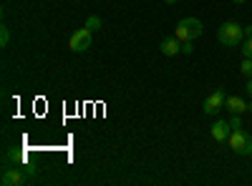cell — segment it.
I'll return each instance as SVG.
<instances>
[{
	"instance_id": "cell-4",
	"label": "cell",
	"mask_w": 252,
	"mask_h": 186,
	"mask_svg": "<svg viewBox=\"0 0 252 186\" xmlns=\"http://www.w3.org/2000/svg\"><path fill=\"white\" fill-rule=\"evenodd\" d=\"M91 38H94V33L83 26V28H78L73 35H71V40H68V48L73 51V53H83V51H89L91 48Z\"/></svg>"
},
{
	"instance_id": "cell-17",
	"label": "cell",
	"mask_w": 252,
	"mask_h": 186,
	"mask_svg": "<svg viewBox=\"0 0 252 186\" xmlns=\"http://www.w3.org/2000/svg\"><path fill=\"white\" fill-rule=\"evenodd\" d=\"M194 51V40H184L182 43V53H192Z\"/></svg>"
},
{
	"instance_id": "cell-18",
	"label": "cell",
	"mask_w": 252,
	"mask_h": 186,
	"mask_svg": "<svg viewBox=\"0 0 252 186\" xmlns=\"http://www.w3.org/2000/svg\"><path fill=\"white\" fill-rule=\"evenodd\" d=\"M245 91L250 93V98H252V78H247V86H245Z\"/></svg>"
},
{
	"instance_id": "cell-2",
	"label": "cell",
	"mask_w": 252,
	"mask_h": 186,
	"mask_svg": "<svg viewBox=\"0 0 252 186\" xmlns=\"http://www.w3.org/2000/svg\"><path fill=\"white\" fill-rule=\"evenodd\" d=\"M204 33V26H202V20H197V18H184V20H179L177 23V30H174V35L182 40H197L199 35Z\"/></svg>"
},
{
	"instance_id": "cell-7",
	"label": "cell",
	"mask_w": 252,
	"mask_h": 186,
	"mask_svg": "<svg viewBox=\"0 0 252 186\" xmlns=\"http://www.w3.org/2000/svg\"><path fill=\"white\" fill-rule=\"evenodd\" d=\"M159 51L166 55V58H172L177 53H182V40L177 35H169V38H164L161 43H159Z\"/></svg>"
},
{
	"instance_id": "cell-8",
	"label": "cell",
	"mask_w": 252,
	"mask_h": 186,
	"mask_svg": "<svg viewBox=\"0 0 252 186\" xmlns=\"http://www.w3.org/2000/svg\"><path fill=\"white\" fill-rule=\"evenodd\" d=\"M229 133H232V129H229V121H215L212 123V138L220 143V141H227L229 138Z\"/></svg>"
},
{
	"instance_id": "cell-13",
	"label": "cell",
	"mask_w": 252,
	"mask_h": 186,
	"mask_svg": "<svg viewBox=\"0 0 252 186\" xmlns=\"http://www.w3.org/2000/svg\"><path fill=\"white\" fill-rule=\"evenodd\" d=\"M240 71H242V73H245L247 78H252V58H245V60H242Z\"/></svg>"
},
{
	"instance_id": "cell-20",
	"label": "cell",
	"mask_w": 252,
	"mask_h": 186,
	"mask_svg": "<svg viewBox=\"0 0 252 186\" xmlns=\"http://www.w3.org/2000/svg\"><path fill=\"white\" fill-rule=\"evenodd\" d=\"M247 113H252V101L247 103Z\"/></svg>"
},
{
	"instance_id": "cell-15",
	"label": "cell",
	"mask_w": 252,
	"mask_h": 186,
	"mask_svg": "<svg viewBox=\"0 0 252 186\" xmlns=\"http://www.w3.org/2000/svg\"><path fill=\"white\" fill-rule=\"evenodd\" d=\"M229 129H232V131L242 129V118H240V113H232V118H229Z\"/></svg>"
},
{
	"instance_id": "cell-21",
	"label": "cell",
	"mask_w": 252,
	"mask_h": 186,
	"mask_svg": "<svg viewBox=\"0 0 252 186\" xmlns=\"http://www.w3.org/2000/svg\"><path fill=\"white\" fill-rule=\"evenodd\" d=\"M232 3H247V0H232Z\"/></svg>"
},
{
	"instance_id": "cell-10",
	"label": "cell",
	"mask_w": 252,
	"mask_h": 186,
	"mask_svg": "<svg viewBox=\"0 0 252 186\" xmlns=\"http://www.w3.org/2000/svg\"><path fill=\"white\" fill-rule=\"evenodd\" d=\"M5 161H15V163H26V154L23 151H15V149H8L5 151Z\"/></svg>"
},
{
	"instance_id": "cell-12",
	"label": "cell",
	"mask_w": 252,
	"mask_h": 186,
	"mask_svg": "<svg viewBox=\"0 0 252 186\" xmlns=\"http://www.w3.org/2000/svg\"><path fill=\"white\" fill-rule=\"evenodd\" d=\"M8 43H10V28H8V26H3V28H0V46L5 48Z\"/></svg>"
},
{
	"instance_id": "cell-11",
	"label": "cell",
	"mask_w": 252,
	"mask_h": 186,
	"mask_svg": "<svg viewBox=\"0 0 252 186\" xmlns=\"http://www.w3.org/2000/svg\"><path fill=\"white\" fill-rule=\"evenodd\" d=\"M86 28H89L91 33H96V30L101 28V18H98V15H89V18H86Z\"/></svg>"
},
{
	"instance_id": "cell-19",
	"label": "cell",
	"mask_w": 252,
	"mask_h": 186,
	"mask_svg": "<svg viewBox=\"0 0 252 186\" xmlns=\"http://www.w3.org/2000/svg\"><path fill=\"white\" fill-rule=\"evenodd\" d=\"M245 28V38H252V26H242Z\"/></svg>"
},
{
	"instance_id": "cell-3",
	"label": "cell",
	"mask_w": 252,
	"mask_h": 186,
	"mask_svg": "<svg viewBox=\"0 0 252 186\" xmlns=\"http://www.w3.org/2000/svg\"><path fill=\"white\" fill-rule=\"evenodd\" d=\"M227 141H229V146H232L235 154H240V156H252V133L237 129V131L229 133Z\"/></svg>"
},
{
	"instance_id": "cell-14",
	"label": "cell",
	"mask_w": 252,
	"mask_h": 186,
	"mask_svg": "<svg viewBox=\"0 0 252 186\" xmlns=\"http://www.w3.org/2000/svg\"><path fill=\"white\" fill-rule=\"evenodd\" d=\"M242 55L245 58H252V38H245L242 40Z\"/></svg>"
},
{
	"instance_id": "cell-1",
	"label": "cell",
	"mask_w": 252,
	"mask_h": 186,
	"mask_svg": "<svg viewBox=\"0 0 252 186\" xmlns=\"http://www.w3.org/2000/svg\"><path fill=\"white\" fill-rule=\"evenodd\" d=\"M217 40L227 48H237L245 40V28L240 23H232V20H229V23H222L220 30H217Z\"/></svg>"
},
{
	"instance_id": "cell-16",
	"label": "cell",
	"mask_w": 252,
	"mask_h": 186,
	"mask_svg": "<svg viewBox=\"0 0 252 186\" xmlns=\"http://www.w3.org/2000/svg\"><path fill=\"white\" fill-rule=\"evenodd\" d=\"M23 174H26V176H28V181H33V179H35V176H38V171H35V169H33V166H23Z\"/></svg>"
},
{
	"instance_id": "cell-5",
	"label": "cell",
	"mask_w": 252,
	"mask_h": 186,
	"mask_svg": "<svg viewBox=\"0 0 252 186\" xmlns=\"http://www.w3.org/2000/svg\"><path fill=\"white\" fill-rule=\"evenodd\" d=\"M224 101H227V96H224V91L222 88H217L212 96H209L207 101H204V106H202V111L207 113V116H217L222 108H224Z\"/></svg>"
},
{
	"instance_id": "cell-9",
	"label": "cell",
	"mask_w": 252,
	"mask_h": 186,
	"mask_svg": "<svg viewBox=\"0 0 252 186\" xmlns=\"http://www.w3.org/2000/svg\"><path fill=\"white\" fill-rule=\"evenodd\" d=\"M224 108H227L229 113H245V111H247V101L240 98V96H227Z\"/></svg>"
},
{
	"instance_id": "cell-6",
	"label": "cell",
	"mask_w": 252,
	"mask_h": 186,
	"mask_svg": "<svg viewBox=\"0 0 252 186\" xmlns=\"http://www.w3.org/2000/svg\"><path fill=\"white\" fill-rule=\"evenodd\" d=\"M0 184L3 186H20V184H28V176L23 174V169H3V176H0Z\"/></svg>"
},
{
	"instance_id": "cell-22",
	"label": "cell",
	"mask_w": 252,
	"mask_h": 186,
	"mask_svg": "<svg viewBox=\"0 0 252 186\" xmlns=\"http://www.w3.org/2000/svg\"><path fill=\"white\" fill-rule=\"evenodd\" d=\"M164 3H177V0H164Z\"/></svg>"
}]
</instances>
